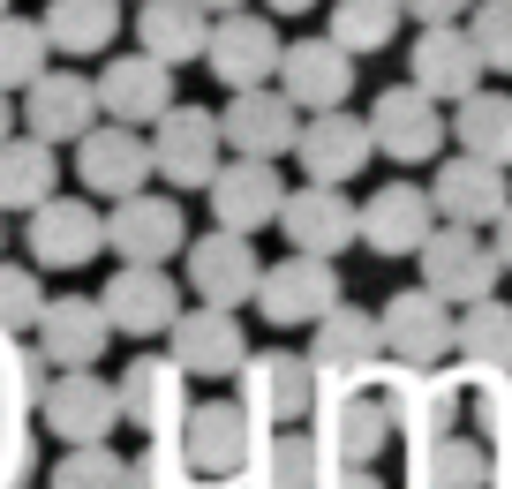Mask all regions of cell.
<instances>
[{
  "label": "cell",
  "mask_w": 512,
  "mask_h": 489,
  "mask_svg": "<svg viewBox=\"0 0 512 489\" xmlns=\"http://www.w3.org/2000/svg\"><path fill=\"white\" fill-rule=\"evenodd\" d=\"M174 444H181V459L196 467L204 489H241L256 444H264V422H256L241 399H204V407H189L174 422Z\"/></svg>",
  "instance_id": "1"
},
{
  "label": "cell",
  "mask_w": 512,
  "mask_h": 489,
  "mask_svg": "<svg viewBox=\"0 0 512 489\" xmlns=\"http://www.w3.org/2000/svg\"><path fill=\"white\" fill-rule=\"evenodd\" d=\"M317 414V444H324V467H377L384 444H392V407H384V362L369 369L362 384H347L339 399H324Z\"/></svg>",
  "instance_id": "2"
},
{
  "label": "cell",
  "mask_w": 512,
  "mask_h": 489,
  "mask_svg": "<svg viewBox=\"0 0 512 489\" xmlns=\"http://www.w3.org/2000/svg\"><path fill=\"white\" fill-rule=\"evenodd\" d=\"M422 286H430L437 301H452V309H467V301L497 294V279H505V264H497V249L482 241V226H452L437 219L430 234H422Z\"/></svg>",
  "instance_id": "3"
},
{
  "label": "cell",
  "mask_w": 512,
  "mask_h": 489,
  "mask_svg": "<svg viewBox=\"0 0 512 489\" xmlns=\"http://www.w3.org/2000/svg\"><path fill=\"white\" fill-rule=\"evenodd\" d=\"M151 128V181H174V189H204L211 181V166L226 158V143H219V113H204V106H166L159 121H144Z\"/></svg>",
  "instance_id": "4"
},
{
  "label": "cell",
  "mask_w": 512,
  "mask_h": 489,
  "mask_svg": "<svg viewBox=\"0 0 512 489\" xmlns=\"http://www.w3.org/2000/svg\"><path fill=\"white\" fill-rule=\"evenodd\" d=\"M23 219H31V271H83L91 264L98 249H106V219H98V204L91 196H38L31 211H23Z\"/></svg>",
  "instance_id": "5"
},
{
  "label": "cell",
  "mask_w": 512,
  "mask_h": 489,
  "mask_svg": "<svg viewBox=\"0 0 512 489\" xmlns=\"http://www.w3.org/2000/svg\"><path fill=\"white\" fill-rule=\"evenodd\" d=\"M98 219H106V249L121 256V264H174L181 241H189L181 204L174 196H151V189L113 196V211H98Z\"/></svg>",
  "instance_id": "6"
},
{
  "label": "cell",
  "mask_w": 512,
  "mask_h": 489,
  "mask_svg": "<svg viewBox=\"0 0 512 489\" xmlns=\"http://www.w3.org/2000/svg\"><path fill=\"white\" fill-rule=\"evenodd\" d=\"M384 407H392V444H422L460 422V369H407L384 362Z\"/></svg>",
  "instance_id": "7"
},
{
  "label": "cell",
  "mask_w": 512,
  "mask_h": 489,
  "mask_svg": "<svg viewBox=\"0 0 512 489\" xmlns=\"http://www.w3.org/2000/svg\"><path fill=\"white\" fill-rule=\"evenodd\" d=\"M377 339H384V362H407V369L452 362V301H437L430 286H407L377 309Z\"/></svg>",
  "instance_id": "8"
},
{
  "label": "cell",
  "mask_w": 512,
  "mask_h": 489,
  "mask_svg": "<svg viewBox=\"0 0 512 489\" xmlns=\"http://www.w3.org/2000/svg\"><path fill=\"white\" fill-rule=\"evenodd\" d=\"M279 46H287V38H279L264 16H249V8H226V16H211L204 53H196V61H204L211 76L226 83V91H249V83H272Z\"/></svg>",
  "instance_id": "9"
},
{
  "label": "cell",
  "mask_w": 512,
  "mask_h": 489,
  "mask_svg": "<svg viewBox=\"0 0 512 489\" xmlns=\"http://www.w3.org/2000/svg\"><path fill=\"white\" fill-rule=\"evenodd\" d=\"M204 196H211V219H219L226 234H264L279 196H287V181H279V158H234L226 151L219 166H211Z\"/></svg>",
  "instance_id": "10"
},
{
  "label": "cell",
  "mask_w": 512,
  "mask_h": 489,
  "mask_svg": "<svg viewBox=\"0 0 512 489\" xmlns=\"http://www.w3.org/2000/svg\"><path fill=\"white\" fill-rule=\"evenodd\" d=\"M249 301L272 316V324H317V316L339 301V271H332V256L287 249L279 264L256 271V294H249Z\"/></svg>",
  "instance_id": "11"
},
{
  "label": "cell",
  "mask_w": 512,
  "mask_h": 489,
  "mask_svg": "<svg viewBox=\"0 0 512 489\" xmlns=\"http://www.w3.org/2000/svg\"><path fill=\"white\" fill-rule=\"evenodd\" d=\"M31 407H38V422H46L61 444H98V437H113V422H121L113 384L98 377V369H53L46 392H38Z\"/></svg>",
  "instance_id": "12"
},
{
  "label": "cell",
  "mask_w": 512,
  "mask_h": 489,
  "mask_svg": "<svg viewBox=\"0 0 512 489\" xmlns=\"http://www.w3.org/2000/svg\"><path fill=\"white\" fill-rule=\"evenodd\" d=\"M76 181L91 196H128V189H144L151 181V143H144V128H128V121H106L98 113L91 128L76 136Z\"/></svg>",
  "instance_id": "13"
},
{
  "label": "cell",
  "mask_w": 512,
  "mask_h": 489,
  "mask_svg": "<svg viewBox=\"0 0 512 489\" xmlns=\"http://www.w3.org/2000/svg\"><path fill=\"white\" fill-rule=\"evenodd\" d=\"M23 136H38V143H53V151H61V143H76L83 128L98 121V91H91V76H76V68H38L31 83H23Z\"/></svg>",
  "instance_id": "14"
},
{
  "label": "cell",
  "mask_w": 512,
  "mask_h": 489,
  "mask_svg": "<svg viewBox=\"0 0 512 489\" xmlns=\"http://www.w3.org/2000/svg\"><path fill=\"white\" fill-rule=\"evenodd\" d=\"M272 83H279V98H287L294 113L347 106V91H354V53L332 46V38H294V46H279Z\"/></svg>",
  "instance_id": "15"
},
{
  "label": "cell",
  "mask_w": 512,
  "mask_h": 489,
  "mask_svg": "<svg viewBox=\"0 0 512 489\" xmlns=\"http://www.w3.org/2000/svg\"><path fill=\"white\" fill-rule=\"evenodd\" d=\"M113 407H121V422L144 429V437H166V429L189 414V377H181L174 354H136V362L113 377Z\"/></svg>",
  "instance_id": "16"
},
{
  "label": "cell",
  "mask_w": 512,
  "mask_h": 489,
  "mask_svg": "<svg viewBox=\"0 0 512 489\" xmlns=\"http://www.w3.org/2000/svg\"><path fill=\"white\" fill-rule=\"evenodd\" d=\"M430 226H437V211H430L422 181H384L369 204H354V241L369 256H415Z\"/></svg>",
  "instance_id": "17"
},
{
  "label": "cell",
  "mask_w": 512,
  "mask_h": 489,
  "mask_svg": "<svg viewBox=\"0 0 512 489\" xmlns=\"http://www.w3.org/2000/svg\"><path fill=\"white\" fill-rule=\"evenodd\" d=\"M369 143H377L384 158H400V166H422V158H437V143H445V106H437L430 91H415V83H392V91L369 106Z\"/></svg>",
  "instance_id": "18"
},
{
  "label": "cell",
  "mask_w": 512,
  "mask_h": 489,
  "mask_svg": "<svg viewBox=\"0 0 512 489\" xmlns=\"http://www.w3.org/2000/svg\"><path fill=\"white\" fill-rule=\"evenodd\" d=\"M181 256H189V286L196 301H211V309H234V301L256 294V234H226V226H211V234H189L181 241Z\"/></svg>",
  "instance_id": "19"
},
{
  "label": "cell",
  "mask_w": 512,
  "mask_h": 489,
  "mask_svg": "<svg viewBox=\"0 0 512 489\" xmlns=\"http://www.w3.org/2000/svg\"><path fill=\"white\" fill-rule=\"evenodd\" d=\"M234 384H241L234 399H241V407H249L264 429H279V422H302V414H309V354H287V347L241 354Z\"/></svg>",
  "instance_id": "20"
},
{
  "label": "cell",
  "mask_w": 512,
  "mask_h": 489,
  "mask_svg": "<svg viewBox=\"0 0 512 489\" xmlns=\"http://www.w3.org/2000/svg\"><path fill=\"white\" fill-rule=\"evenodd\" d=\"M294 128H302V113L279 98V83H249V91H234L226 113H219V143L234 158H287Z\"/></svg>",
  "instance_id": "21"
},
{
  "label": "cell",
  "mask_w": 512,
  "mask_h": 489,
  "mask_svg": "<svg viewBox=\"0 0 512 489\" xmlns=\"http://www.w3.org/2000/svg\"><path fill=\"white\" fill-rule=\"evenodd\" d=\"M369 113H347V106H324L294 128V158H302V181H354L369 166Z\"/></svg>",
  "instance_id": "22"
},
{
  "label": "cell",
  "mask_w": 512,
  "mask_h": 489,
  "mask_svg": "<svg viewBox=\"0 0 512 489\" xmlns=\"http://www.w3.org/2000/svg\"><path fill=\"white\" fill-rule=\"evenodd\" d=\"M98 309H106L113 332L128 339H159L181 309V286L166 279V264H121L106 286H98Z\"/></svg>",
  "instance_id": "23"
},
{
  "label": "cell",
  "mask_w": 512,
  "mask_h": 489,
  "mask_svg": "<svg viewBox=\"0 0 512 489\" xmlns=\"http://www.w3.org/2000/svg\"><path fill=\"white\" fill-rule=\"evenodd\" d=\"M272 226L287 234V249H309V256H339L354 241V204L339 181H302V189L279 196Z\"/></svg>",
  "instance_id": "24"
},
{
  "label": "cell",
  "mask_w": 512,
  "mask_h": 489,
  "mask_svg": "<svg viewBox=\"0 0 512 489\" xmlns=\"http://www.w3.org/2000/svg\"><path fill=\"white\" fill-rule=\"evenodd\" d=\"M31 339H38V362L91 369V362H106L113 324H106V309H98V294H68V301H46V309H38Z\"/></svg>",
  "instance_id": "25"
},
{
  "label": "cell",
  "mask_w": 512,
  "mask_h": 489,
  "mask_svg": "<svg viewBox=\"0 0 512 489\" xmlns=\"http://www.w3.org/2000/svg\"><path fill=\"white\" fill-rule=\"evenodd\" d=\"M482 76H490V68H482L475 38H467L460 23H422V38L407 46V83H415V91H430L437 106L467 98Z\"/></svg>",
  "instance_id": "26"
},
{
  "label": "cell",
  "mask_w": 512,
  "mask_h": 489,
  "mask_svg": "<svg viewBox=\"0 0 512 489\" xmlns=\"http://www.w3.org/2000/svg\"><path fill=\"white\" fill-rule=\"evenodd\" d=\"M91 91H98V113L106 121H128V128H144V121H159L166 106H174V68L166 61H151L144 46L136 53H121V61H106L91 76Z\"/></svg>",
  "instance_id": "27"
},
{
  "label": "cell",
  "mask_w": 512,
  "mask_h": 489,
  "mask_svg": "<svg viewBox=\"0 0 512 489\" xmlns=\"http://www.w3.org/2000/svg\"><path fill=\"white\" fill-rule=\"evenodd\" d=\"M166 339H174V362L181 377H234L241 354H249V339H241L234 309H174V324H166Z\"/></svg>",
  "instance_id": "28"
},
{
  "label": "cell",
  "mask_w": 512,
  "mask_h": 489,
  "mask_svg": "<svg viewBox=\"0 0 512 489\" xmlns=\"http://www.w3.org/2000/svg\"><path fill=\"white\" fill-rule=\"evenodd\" d=\"M505 166H490V158H445L430 174V211L437 219H452V226H490L497 211H505Z\"/></svg>",
  "instance_id": "29"
},
{
  "label": "cell",
  "mask_w": 512,
  "mask_h": 489,
  "mask_svg": "<svg viewBox=\"0 0 512 489\" xmlns=\"http://www.w3.org/2000/svg\"><path fill=\"white\" fill-rule=\"evenodd\" d=\"M490 482V444L467 437L460 422L407 444V489H482Z\"/></svg>",
  "instance_id": "30"
},
{
  "label": "cell",
  "mask_w": 512,
  "mask_h": 489,
  "mask_svg": "<svg viewBox=\"0 0 512 489\" xmlns=\"http://www.w3.org/2000/svg\"><path fill=\"white\" fill-rule=\"evenodd\" d=\"M369 362H384L377 316H369V309H347V301H332V309L309 324V369H369Z\"/></svg>",
  "instance_id": "31"
},
{
  "label": "cell",
  "mask_w": 512,
  "mask_h": 489,
  "mask_svg": "<svg viewBox=\"0 0 512 489\" xmlns=\"http://www.w3.org/2000/svg\"><path fill=\"white\" fill-rule=\"evenodd\" d=\"M241 482L249 489H317L324 482V444L302 437L294 422H279V429H264V444H256Z\"/></svg>",
  "instance_id": "32"
},
{
  "label": "cell",
  "mask_w": 512,
  "mask_h": 489,
  "mask_svg": "<svg viewBox=\"0 0 512 489\" xmlns=\"http://www.w3.org/2000/svg\"><path fill=\"white\" fill-rule=\"evenodd\" d=\"M204 31H211V8H196V0H144L136 8V46L151 53V61L181 68L204 53Z\"/></svg>",
  "instance_id": "33"
},
{
  "label": "cell",
  "mask_w": 512,
  "mask_h": 489,
  "mask_svg": "<svg viewBox=\"0 0 512 489\" xmlns=\"http://www.w3.org/2000/svg\"><path fill=\"white\" fill-rule=\"evenodd\" d=\"M38 31H46L53 53H68V61H91V53H106L113 31H121V0H46Z\"/></svg>",
  "instance_id": "34"
},
{
  "label": "cell",
  "mask_w": 512,
  "mask_h": 489,
  "mask_svg": "<svg viewBox=\"0 0 512 489\" xmlns=\"http://www.w3.org/2000/svg\"><path fill=\"white\" fill-rule=\"evenodd\" d=\"M452 354H460V369H512V301L482 294L452 309Z\"/></svg>",
  "instance_id": "35"
},
{
  "label": "cell",
  "mask_w": 512,
  "mask_h": 489,
  "mask_svg": "<svg viewBox=\"0 0 512 489\" xmlns=\"http://www.w3.org/2000/svg\"><path fill=\"white\" fill-rule=\"evenodd\" d=\"M445 136H460V151H467V158L512 166V98H497V91H482V83H475L467 98H452Z\"/></svg>",
  "instance_id": "36"
},
{
  "label": "cell",
  "mask_w": 512,
  "mask_h": 489,
  "mask_svg": "<svg viewBox=\"0 0 512 489\" xmlns=\"http://www.w3.org/2000/svg\"><path fill=\"white\" fill-rule=\"evenodd\" d=\"M61 166H53V143L38 136H0V219L8 211H31L38 196H53Z\"/></svg>",
  "instance_id": "37"
},
{
  "label": "cell",
  "mask_w": 512,
  "mask_h": 489,
  "mask_svg": "<svg viewBox=\"0 0 512 489\" xmlns=\"http://www.w3.org/2000/svg\"><path fill=\"white\" fill-rule=\"evenodd\" d=\"M324 16H332V46H347L354 61L362 53H384L400 38V0H324Z\"/></svg>",
  "instance_id": "38"
},
{
  "label": "cell",
  "mask_w": 512,
  "mask_h": 489,
  "mask_svg": "<svg viewBox=\"0 0 512 489\" xmlns=\"http://www.w3.org/2000/svg\"><path fill=\"white\" fill-rule=\"evenodd\" d=\"M460 384L475 392V437L490 452H512V369H460Z\"/></svg>",
  "instance_id": "39"
},
{
  "label": "cell",
  "mask_w": 512,
  "mask_h": 489,
  "mask_svg": "<svg viewBox=\"0 0 512 489\" xmlns=\"http://www.w3.org/2000/svg\"><path fill=\"white\" fill-rule=\"evenodd\" d=\"M38 68H53L46 31H38V23H23V16H0V91L16 98L23 83L38 76Z\"/></svg>",
  "instance_id": "40"
},
{
  "label": "cell",
  "mask_w": 512,
  "mask_h": 489,
  "mask_svg": "<svg viewBox=\"0 0 512 489\" xmlns=\"http://www.w3.org/2000/svg\"><path fill=\"white\" fill-rule=\"evenodd\" d=\"M53 489H128V459L98 444H61V467H53Z\"/></svg>",
  "instance_id": "41"
},
{
  "label": "cell",
  "mask_w": 512,
  "mask_h": 489,
  "mask_svg": "<svg viewBox=\"0 0 512 489\" xmlns=\"http://www.w3.org/2000/svg\"><path fill=\"white\" fill-rule=\"evenodd\" d=\"M38 309H46V286H38V271L0 256V339H23V332L38 324Z\"/></svg>",
  "instance_id": "42"
},
{
  "label": "cell",
  "mask_w": 512,
  "mask_h": 489,
  "mask_svg": "<svg viewBox=\"0 0 512 489\" xmlns=\"http://www.w3.org/2000/svg\"><path fill=\"white\" fill-rule=\"evenodd\" d=\"M460 31L475 38L482 68H505V76H512V0H467Z\"/></svg>",
  "instance_id": "43"
},
{
  "label": "cell",
  "mask_w": 512,
  "mask_h": 489,
  "mask_svg": "<svg viewBox=\"0 0 512 489\" xmlns=\"http://www.w3.org/2000/svg\"><path fill=\"white\" fill-rule=\"evenodd\" d=\"M128 489H204V482H196V467L181 459L174 429H166V437H151L144 452L128 459Z\"/></svg>",
  "instance_id": "44"
},
{
  "label": "cell",
  "mask_w": 512,
  "mask_h": 489,
  "mask_svg": "<svg viewBox=\"0 0 512 489\" xmlns=\"http://www.w3.org/2000/svg\"><path fill=\"white\" fill-rule=\"evenodd\" d=\"M400 16H415V23H460L467 0H400Z\"/></svg>",
  "instance_id": "45"
},
{
  "label": "cell",
  "mask_w": 512,
  "mask_h": 489,
  "mask_svg": "<svg viewBox=\"0 0 512 489\" xmlns=\"http://www.w3.org/2000/svg\"><path fill=\"white\" fill-rule=\"evenodd\" d=\"M317 489H384V482H377V467H324Z\"/></svg>",
  "instance_id": "46"
},
{
  "label": "cell",
  "mask_w": 512,
  "mask_h": 489,
  "mask_svg": "<svg viewBox=\"0 0 512 489\" xmlns=\"http://www.w3.org/2000/svg\"><path fill=\"white\" fill-rule=\"evenodd\" d=\"M490 249H497V264L512 271V196H505V211L490 219Z\"/></svg>",
  "instance_id": "47"
},
{
  "label": "cell",
  "mask_w": 512,
  "mask_h": 489,
  "mask_svg": "<svg viewBox=\"0 0 512 489\" xmlns=\"http://www.w3.org/2000/svg\"><path fill=\"white\" fill-rule=\"evenodd\" d=\"M482 489H512V452H490V482Z\"/></svg>",
  "instance_id": "48"
},
{
  "label": "cell",
  "mask_w": 512,
  "mask_h": 489,
  "mask_svg": "<svg viewBox=\"0 0 512 489\" xmlns=\"http://www.w3.org/2000/svg\"><path fill=\"white\" fill-rule=\"evenodd\" d=\"M279 16H309V8H324V0H272Z\"/></svg>",
  "instance_id": "49"
},
{
  "label": "cell",
  "mask_w": 512,
  "mask_h": 489,
  "mask_svg": "<svg viewBox=\"0 0 512 489\" xmlns=\"http://www.w3.org/2000/svg\"><path fill=\"white\" fill-rule=\"evenodd\" d=\"M0 136H16V106H8V91H0Z\"/></svg>",
  "instance_id": "50"
},
{
  "label": "cell",
  "mask_w": 512,
  "mask_h": 489,
  "mask_svg": "<svg viewBox=\"0 0 512 489\" xmlns=\"http://www.w3.org/2000/svg\"><path fill=\"white\" fill-rule=\"evenodd\" d=\"M196 8H211V16H226V8H249V0H196Z\"/></svg>",
  "instance_id": "51"
},
{
  "label": "cell",
  "mask_w": 512,
  "mask_h": 489,
  "mask_svg": "<svg viewBox=\"0 0 512 489\" xmlns=\"http://www.w3.org/2000/svg\"><path fill=\"white\" fill-rule=\"evenodd\" d=\"M0 16H8V0H0Z\"/></svg>",
  "instance_id": "52"
}]
</instances>
